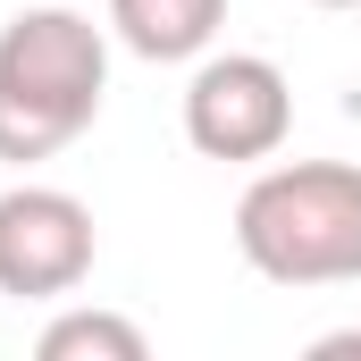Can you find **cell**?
I'll return each instance as SVG.
<instances>
[{
	"label": "cell",
	"mask_w": 361,
	"mask_h": 361,
	"mask_svg": "<svg viewBox=\"0 0 361 361\" xmlns=\"http://www.w3.org/2000/svg\"><path fill=\"white\" fill-rule=\"evenodd\" d=\"M109 92V34L85 8H17L0 25V160H59Z\"/></svg>",
	"instance_id": "6da1fadb"
},
{
	"label": "cell",
	"mask_w": 361,
	"mask_h": 361,
	"mask_svg": "<svg viewBox=\"0 0 361 361\" xmlns=\"http://www.w3.org/2000/svg\"><path fill=\"white\" fill-rule=\"evenodd\" d=\"M235 252L269 286H353L361 277V169L277 160L235 193Z\"/></svg>",
	"instance_id": "7a4b0ae2"
},
{
	"label": "cell",
	"mask_w": 361,
	"mask_h": 361,
	"mask_svg": "<svg viewBox=\"0 0 361 361\" xmlns=\"http://www.w3.org/2000/svg\"><path fill=\"white\" fill-rule=\"evenodd\" d=\"M294 135V85L286 68L261 59V51H210L185 85V143L202 160H277Z\"/></svg>",
	"instance_id": "3957f363"
},
{
	"label": "cell",
	"mask_w": 361,
	"mask_h": 361,
	"mask_svg": "<svg viewBox=\"0 0 361 361\" xmlns=\"http://www.w3.org/2000/svg\"><path fill=\"white\" fill-rule=\"evenodd\" d=\"M92 210L68 185H8L0 193V294L8 302H59L92 277Z\"/></svg>",
	"instance_id": "277c9868"
},
{
	"label": "cell",
	"mask_w": 361,
	"mask_h": 361,
	"mask_svg": "<svg viewBox=\"0 0 361 361\" xmlns=\"http://www.w3.org/2000/svg\"><path fill=\"white\" fill-rule=\"evenodd\" d=\"M227 25V0H109V34L152 59V68H177V59H202Z\"/></svg>",
	"instance_id": "5b68a950"
},
{
	"label": "cell",
	"mask_w": 361,
	"mask_h": 361,
	"mask_svg": "<svg viewBox=\"0 0 361 361\" xmlns=\"http://www.w3.org/2000/svg\"><path fill=\"white\" fill-rule=\"evenodd\" d=\"M42 361H143L152 336L126 319V311H59L42 336H34Z\"/></svg>",
	"instance_id": "8992f818"
},
{
	"label": "cell",
	"mask_w": 361,
	"mask_h": 361,
	"mask_svg": "<svg viewBox=\"0 0 361 361\" xmlns=\"http://www.w3.org/2000/svg\"><path fill=\"white\" fill-rule=\"evenodd\" d=\"M311 353H319V361H328V353H361V328H328V336H319Z\"/></svg>",
	"instance_id": "52a82bcc"
},
{
	"label": "cell",
	"mask_w": 361,
	"mask_h": 361,
	"mask_svg": "<svg viewBox=\"0 0 361 361\" xmlns=\"http://www.w3.org/2000/svg\"><path fill=\"white\" fill-rule=\"evenodd\" d=\"M311 8H361V0H311Z\"/></svg>",
	"instance_id": "ba28073f"
}]
</instances>
